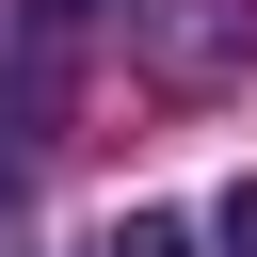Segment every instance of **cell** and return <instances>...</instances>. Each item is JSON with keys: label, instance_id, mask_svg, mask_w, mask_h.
I'll list each match as a JSON object with an SVG mask.
<instances>
[{"label": "cell", "instance_id": "1", "mask_svg": "<svg viewBox=\"0 0 257 257\" xmlns=\"http://www.w3.org/2000/svg\"><path fill=\"white\" fill-rule=\"evenodd\" d=\"M209 241H225V257H257V177L225 193V225H209Z\"/></svg>", "mask_w": 257, "mask_h": 257}, {"label": "cell", "instance_id": "2", "mask_svg": "<svg viewBox=\"0 0 257 257\" xmlns=\"http://www.w3.org/2000/svg\"><path fill=\"white\" fill-rule=\"evenodd\" d=\"M112 257H193V241H177V225H161V209H145V225H128V241H112Z\"/></svg>", "mask_w": 257, "mask_h": 257}, {"label": "cell", "instance_id": "3", "mask_svg": "<svg viewBox=\"0 0 257 257\" xmlns=\"http://www.w3.org/2000/svg\"><path fill=\"white\" fill-rule=\"evenodd\" d=\"M32 16H96V0H32Z\"/></svg>", "mask_w": 257, "mask_h": 257}]
</instances>
